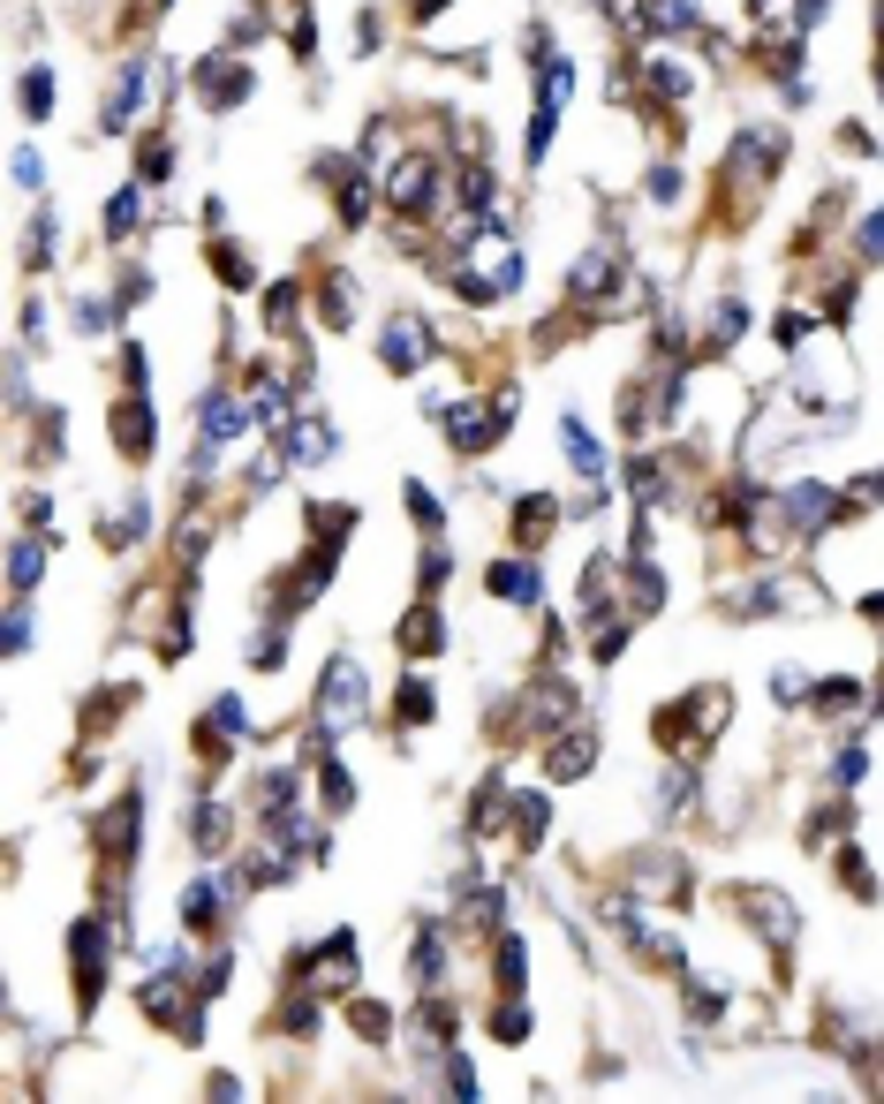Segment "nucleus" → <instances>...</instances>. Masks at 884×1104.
<instances>
[{
  "label": "nucleus",
  "instance_id": "f257e3e1",
  "mask_svg": "<svg viewBox=\"0 0 884 1104\" xmlns=\"http://www.w3.org/2000/svg\"><path fill=\"white\" fill-rule=\"evenodd\" d=\"M356 711H363V666L333 658V666H325V689H318V734H325V742H333V734H348V727H356Z\"/></svg>",
  "mask_w": 884,
  "mask_h": 1104
},
{
  "label": "nucleus",
  "instance_id": "f03ea898",
  "mask_svg": "<svg viewBox=\"0 0 884 1104\" xmlns=\"http://www.w3.org/2000/svg\"><path fill=\"white\" fill-rule=\"evenodd\" d=\"M386 197H394V212H432V204H439V166H432L424 152H409L401 166H394Z\"/></svg>",
  "mask_w": 884,
  "mask_h": 1104
},
{
  "label": "nucleus",
  "instance_id": "7ed1b4c3",
  "mask_svg": "<svg viewBox=\"0 0 884 1104\" xmlns=\"http://www.w3.org/2000/svg\"><path fill=\"white\" fill-rule=\"evenodd\" d=\"M424 356H432V333H424V318L416 311H401L394 325H386V371H424Z\"/></svg>",
  "mask_w": 884,
  "mask_h": 1104
},
{
  "label": "nucleus",
  "instance_id": "20e7f679",
  "mask_svg": "<svg viewBox=\"0 0 884 1104\" xmlns=\"http://www.w3.org/2000/svg\"><path fill=\"white\" fill-rule=\"evenodd\" d=\"M242 432H250V409H242L235 394H212V401H204V447L220 455V447L242 439Z\"/></svg>",
  "mask_w": 884,
  "mask_h": 1104
},
{
  "label": "nucleus",
  "instance_id": "39448f33",
  "mask_svg": "<svg viewBox=\"0 0 884 1104\" xmlns=\"http://www.w3.org/2000/svg\"><path fill=\"white\" fill-rule=\"evenodd\" d=\"M597 765V727H575L552 757H545V780H575V772H589Z\"/></svg>",
  "mask_w": 884,
  "mask_h": 1104
},
{
  "label": "nucleus",
  "instance_id": "423d86ee",
  "mask_svg": "<svg viewBox=\"0 0 884 1104\" xmlns=\"http://www.w3.org/2000/svg\"><path fill=\"white\" fill-rule=\"evenodd\" d=\"M137 91H145V61H122V84L107 91L99 122H107V129H129V114H137Z\"/></svg>",
  "mask_w": 884,
  "mask_h": 1104
},
{
  "label": "nucleus",
  "instance_id": "0eeeda50",
  "mask_svg": "<svg viewBox=\"0 0 884 1104\" xmlns=\"http://www.w3.org/2000/svg\"><path fill=\"white\" fill-rule=\"evenodd\" d=\"M560 439H568V462H575L589 484H605V470H612V462H605V447L583 432V417H560Z\"/></svg>",
  "mask_w": 884,
  "mask_h": 1104
},
{
  "label": "nucleus",
  "instance_id": "6e6552de",
  "mask_svg": "<svg viewBox=\"0 0 884 1104\" xmlns=\"http://www.w3.org/2000/svg\"><path fill=\"white\" fill-rule=\"evenodd\" d=\"M114 439H122V455H137V462L151 455V409L137 401V394H129V401L114 409Z\"/></svg>",
  "mask_w": 884,
  "mask_h": 1104
},
{
  "label": "nucleus",
  "instance_id": "1a4fd4ad",
  "mask_svg": "<svg viewBox=\"0 0 884 1104\" xmlns=\"http://www.w3.org/2000/svg\"><path fill=\"white\" fill-rule=\"evenodd\" d=\"M38 575H46V537H15V553H8V583L30 591Z\"/></svg>",
  "mask_w": 884,
  "mask_h": 1104
},
{
  "label": "nucleus",
  "instance_id": "9d476101",
  "mask_svg": "<svg viewBox=\"0 0 884 1104\" xmlns=\"http://www.w3.org/2000/svg\"><path fill=\"white\" fill-rule=\"evenodd\" d=\"M409 976H416L424 991H432V983L446 976V939H439V931H424V939L409 946Z\"/></svg>",
  "mask_w": 884,
  "mask_h": 1104
},
{
  "label": "nucleus",
  "instance_id": "9b49d317",
  "mask_svg": "<svg viewBox=\"0 0 884 1104\" xmlns=\"http://www.w3.org/2000/svg\"><path fill=\"white\" fill-rule=\"evenodd\" d=\"M53 99H61L53 69H30V76H23V122H46V114H53Z\"/></svg>",
  "mask_w": 884,
  "mask_h": 1104
},
{
  "label": "nucleus",
  "instance_id": "f8f14e48",
  "mask_svg": "<svg viewBox=\"0 0 884 1104\" xmlns=\"http://www.w3.org/2000/svg\"><path fill=\"white\" fill-rule=\"evenodd\" d=\"M242 91H250V69H204V99H212L220 114H227Z\"/></svg>",
  "mask_w": 884,
  "mask_h": 1104
},
{
  "label": "nucleus",
  "instance_id": "ddd939ff",
  "mask_svg": "<svg viewBox=\"0 0 884 1104\" xmlns=\"http://www.w3.org/2000/svg\"><path fill=\"white\" fill-rule=\"evenodd\" d=\"M220 893H227V885H189L182 923H189V931H212V923H220Z\"/></svg>",
  "mask_w": 884,
  "mask_h": 1104
},
{
  "label": "nucleus",
  "instance_id": "4468645a",
  "mask_svg": "<svg viewBox=\"0 0 884 1104\" xmlns=\"http://www.w3.org/2000/svg\"><path fill=\"white\" fill-rule=\"evenodd\" d=\"M589 288H612V258L605 250H589L583 265H575V296H589Z\"/></svg>",
  "mask_w": 884,
  "mask_h": 1104
},
{
  "label": "nucleus",
  "instance_id": "2eb2a0df",
  "mask_svg": "<svg viewBox=\"0 0 884 1104\" xmlns=\"http://www.w3.org/2000/svg\"><path fill=\"white\" fill-rule=\"evenodd\" d=\"M401 643L409 650H439V613H409L401 621Z\"/></svg>",
  "mask_w": 884,
  "mask_h": 1104
},
{
  "label": "nucleus",
  "instance_id": "dca6fc26",
  "mask_svg": "<svg viewBox=\"0 0 884 1104\" xmlns=\"http://www.w3.org/2000/svg\"><path fill=\"white\" fill-rule=\"evenodd\" d=\"M137 189H145V182H129V189L107 204V235H129V227H137Z\"/></svg>",
  "mask_w": 884,
  "mask_h": 1104
},
{
  "label": "nucleus",
  "instance_id": "f3484780",
  "mask_svg": "<svg viewBox=\"0 0 884 1104\" xmlns=\"http://www.w3.org/2000/svg\"><path fill=\"white\" fill-rule=\"evenodd\" d=\"M514 530H522V545H530V537H545V530H552V499H522Z\"/></svg>",
  "mask_w": 884,
  "mask_h": 1104
},
{
  "label": "nucleus",
  "instance_id": "a211bd4d",
  "mask_svg": "<svg viewBox=\"0 0 884 1104\" xmlns=\"http://www.w3.org/2000/svg\"><path fill=\"white\" fill-rule=\"evenodd\" d=\"M522 960H530V953H522V939H507V946H499V983H507V991H522V983H530V968H522Z\"/></svg>",
  "mask_w": 884,
  "mask_h": 1104
},
{
  "label": "nucleus",
  "instance_id": "6ab92c4d",
  "mask_svg": "<svg viewBox=\"0 0 884 1104\" xmlns=\"http://www.w3.org/2000/svg\"><path fill=\"white\" fill-rule=\"evenodd\" d=\"M401 719H409V727H416V719H432V689H424L416 673L401 681Z\"/></svg>",
  "mask_w": 884,
  "mask_h": 1104
},
{
  "label": "nucleus",
  "instance_id": "aec40b11",
  "mask_svg": "<svg viewBox=\"0 0 884 1104\" xmlns=\"http://www.w3.org/2000/svg\"><path fill=\"white\" fill-rule=\"evenodd\" d=\"M348 1021H356V1037H371V1044H386V1006H348Z\"/></svg>",
  "mask_w": 884,
  "mask_h": 1104
},
{
  "label": "nucleus",
  "instance_id": "412c9836",
  "mask_svg": "<svg viewBox=\"0 0 884 1104\" xmlns=\"http://www.w3.org/2000/svg\"><path fill=\"white\" fill-rule=\"evenodd\" d=\"M491 1037H499V1044H522V1037H530V1014H522V1006H499V1014H491Z\"/></svg>",
  "mask_w": 884,
  "mask_h": 1104
},
{
  "label": "nucleus",
  "instance_id": "4be33fe9",
  "mask_svg": "<svg viewBox=\"0 0 884 1104\" xmlns=\"http://www.w3.org/2000/svg\"><path fill=\"white\" fill-rule=\"evenodd\" d=\"M8 166H15V189H38V182H46V159L30 152V145H23L15 159H8Z\"/></svg>",
  "mask_w": 884,
  "mask_h": 1104
},
{
  "label": "nucleus",
  "instance_id": "5701e85b",
  "mask_svg": "<svg viewBox=\"0 0 884 1104\" xmlns=\"http://www.w3.org/2000/svg\"><path fill=\"white\" fill-rule=\"evenodd\" d=\"M23 643H30V606L15 598V606H8V658H23Z\"/></svg>",
  "mask_w": 884,
  "mask_h": 1104
},
{
  "label": "nucleus",
  "instance_id": "b1692460",
  "mask_svg": "<svg viewBox=\"0 0 884 1104\" xmlns=\"http://www.w3.org/2000/svg\"><path fill=\"white\" fill-rule=\"evenodd\" d=\"M401 499H409V514H416V522H439V499H432L416 476H409V492H401Z\"/></svg>",
  "mask_w": 884,
  "mask_h": 1104
},
{
  "label": "nucleus",
  "instance_id": "393cba45",
  "mask_svg": "<svg viewBox=\"0 0 884 1104\" xmlns=\"http://www.w3.org/2000/svg\"><path fill=\"white\" fill-rule=\"evenodd\" d=\"M855 696H862V689H855V681H824V689H817V704H824V711H847V704H855Z\"/></svg>",
  "mask_w": 884,
  "mask_h": 1104
},
{
  "label": "nucleus",
  "instance_id": "a878e982",
  "mask_svg": "<svg viewBox=\"0 0 884 1104\" xmlns=\"http://www.w3.org/2000/svg\"><path fill=\"white\" fill-rule=\"evenodd\" d=\"M734 333H740V303H719V311H711V340H719V348H726V340H734Z\"/></svg>",
  "mask_w": 884,
  "mask_h": 1104
},
{
  "label": "nucleus",
  "instance_id": "bb28decb",
  "mask_svg": "<svg viewBox=\"0 0 884 1104\" xmlns=\"http://www.w3.org/2000/svg\"><path fill=\"white\" fill-rule=\"evenodd\" d=\"M862 258H884V212L862 220Z\"/></svg>",
  "mask_w": 884,
  "mask_h": 1104
},
{
  "label": "nucleus",
  "instance_id": "cd10ccee",
  "mask_svg": "<svg viewBox=\"0 0 884 1104\" xmlns=\"http://www.w3.org/2000/svg\"><path fill=\"white\" fill-rule=\"evenodd\" d=\"M650 197H658V204H673V197H681V174H673V166H658V174H650Z\"/></svg>",
  "mask_w": 884,
  "mask_h": 1104
},
{
  "label": "nucleus",
  "instance_id": "c85d7f7f",
  "mask_svg": "<svg viewBox=\"0 0 884 1104\" xmlns=\"http://www.w3.org/2000/svg\"><path fill=\"white\" fill-rule=\"evenodd\" d=\"M295 303H302V296H295L288 281H281V288H273V311H265V318H273V325H288V318H295Z\"/></svg>",
  "mask_w": 884,
  "mask_h": 1104
},
{
  "label": "nucleus",
  "instance_id": "c756f323",
  "mask_svg": "<svg viewBox=\"0 0 884 1104\" xmlns=\"http://www.w3.org/2000/svg\"><path fill=\"white\" fill-rule=\"evenodd\" d=\"M824 8H832V0H794V23H801V30H809V23H824Z\"/></svg>",
  "mask_w": 884,
  "mask_h": 1104
},
{
  "label": "nucleus",
  "instance_id": "7c9ffc66",
  "mask_svg": "<svg viewBox=\"0 0 884 1104\" xmlns=\"http://www.w3.org/2000/svg\"><path fill=\"white\" fill-rule=\"evenodd\" d=\"M439 8H446V0H416V15H439Z\"/></svg>",
  "mask_w": 884,
  "mask_h": 1104
}]
</instances>
